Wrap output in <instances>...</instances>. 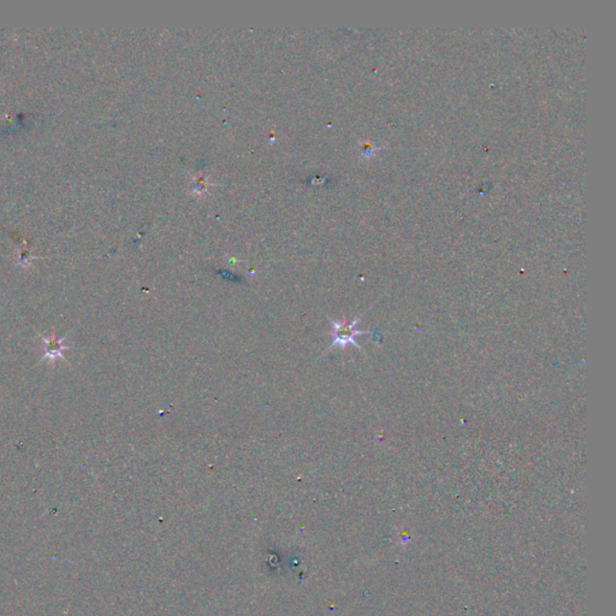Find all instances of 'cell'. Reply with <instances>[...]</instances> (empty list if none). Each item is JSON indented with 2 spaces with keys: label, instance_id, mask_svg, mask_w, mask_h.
Masks as SVG:
<instances>
[{
  "label": "cell",
  "instance_id": "obj_2",
  "mask_svg": "<svg viewBox=\"0 0 616 616\" xmlns=\"http://www.w3.org/2000/svg\"><path fill=\"white\" fill-rule=\"evenodd\" d=\"M39 337L44 342V356L40 359L39 363L45 361V360H50L51 363H53L57 359H62L64 363H68L64 356V351L73 348L71 346H65L64 344V341L68 337V334H65L64 336H62L59 339L56 337V336L46 337L44 335H39Z\"/></svg>",
  "mask_w": 616,
  "mask_h": 616
},
{
  "label": "cell",
  "instance_id": "obj_1",
  "mask_svg": "<svg viewBox=\"0 0 616 616\" xmlns=\"http://www.w3.org/2000/svg\"><path fill=\"white\" fill-rule=\"evenodd\" d=\"M361 318H363V315L356 317L351 322H336V320L330 319L331 327H332V330L330 332L332 342L327 348V351H331L332 348H339L343 351L348 346H354L358 348L359 351H363L361 346L356 342V337L363 336V335H371V332L356 330V325L361 320Z\"/></svg>",
  "mask_w": 616,
  "mask_h": 616
}]
</instances>
